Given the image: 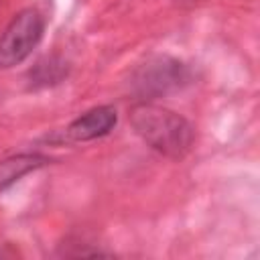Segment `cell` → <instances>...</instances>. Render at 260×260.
Wrapping results in <instances>:
<instances>
[{
  "label": "cell",
  "mask_w": 260,
  "mask_h": 260,
  "mask_svg": "<svg viewBox=\"0 0 260 260\" xmlns=\"http://www.w3.org/2000/svg\"><path fill=\"white\" fill-rule=\"evenodd\" d=\"M43 30H45V20L39 10L35 8L20 10L0 35V69H10L14 65H20L41 43Z\"/></svg>",
  "instance_id": "cell-2"
},
{
  "label": "cell",
  "mask_w": 260,
  "mask_h": 260,
  "mask_svg": "<svg viewBox=\"0 0 260 260\" xmlns=\"http://www.w3.org/2000/svg\"><path fill=\"white\" fill-rule=\"evenodd\" d=\"M130 124L134 132L154 150L171 158H183L193 144V126L173 110L138 104L130 110Z\"/></svg>",
  "instance_id": "cell-1"
},
{
  "label": "cell",
  "mask_w": 260,
  "mask_h": 260,
  "mask_svg": "<svg viewBox=\"0 0 260 260\" xmlns=\"http://www.w3.org/2000/svg\"><path fill=\"white\" fill-rule=\"evenodd\" d=\"M185 67L171 59H158L156 63H148L138 77V85L146 93H165L171 87H179L185 81Z\"/></svg>",
  "instance_id": "cell-4"
},
{
  "label": "cell",
  "mask_w": 260,
  "mask_h": 260,
  "mask_svg": "<svg viewBox=\"0 0 260 260\" xmlns=\"http://www.w3.org/2000/svg\"><path fill=\"white\" fill-rule=\"evenodd\" d=\"M116 120H118V116L112 106H98V108L81 114L79 118H75L69 124L67 134L71 140H77V142L93 140V138L106 136L116 126Z\"/></svg>",
  "instance_id": "cell-3"
},
{
  "label": "cell",
  "mask_w": 260,
  "mask_h": 260,
  "mask_svg": "<svg viewBox=\"0 0 260 260\" xmlns=\"http://www.w3.org/2000/svg\"><path fill=\"white\" fill-rule=\"evenodd\" d=\"M47 162L49 158L43 154H14L0 160V193L6 191L10 185H14L20 177L41 169Z\"/></svg>",
  "instance_id": "cell-5"
}]
</instances>
